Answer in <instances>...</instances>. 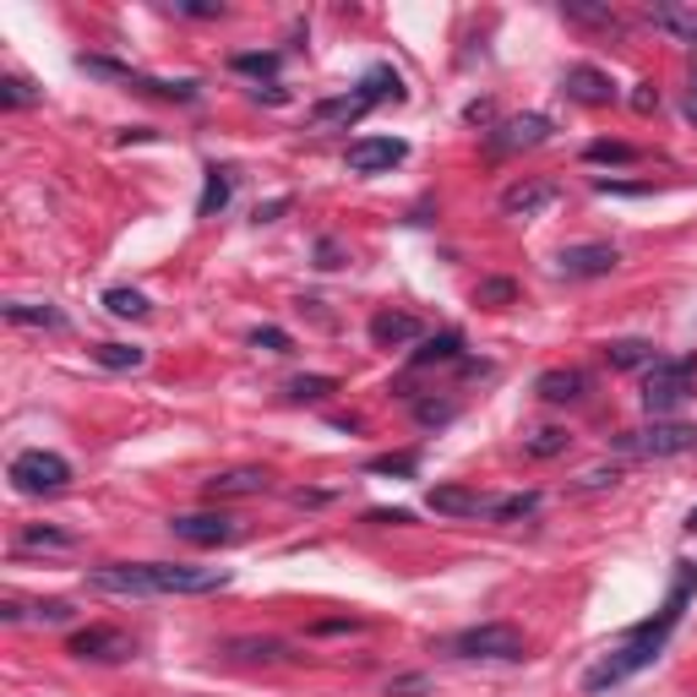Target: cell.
I'll return each instance as SVG.
<instances>
[{"label":"cell","mask_w":697,"mask_h":697,"mask_svg":"<svg viewBox=\"0 0 697 697\" xmlns=\"http://www.w3.org/2000/svg\"><path fill=\"white\" fill-rule=\"evenodd\" d=\"M550 202H556V186H550V180H518V186L502 191V213H507V218H534V213L550 207Z\"/></svg>","instance_id":"obj_16"},{"label":"cell","mask_w":697,"mask_h":697,"mask_svg":"<svg viewBox=\"0 0 697 697\" xmlns=\"http://www.w3.org/2000/svg\"><path fill=\"white\" fill-rule=\"evenodd\" d=\"M175 12L180 17H202V23L207 17H224V7H213V0H175Z\"/></svg>","instance_id":"obj_41"},{"label":"cell","mask_w":697,"mask_h":697,"mask_svg":"<svg viewBox=\"0 0 697 697\" xmlns=\"http://www.w3.org/2000/svg\"><path fill=\"white\" fill-rule=\"evenodd\" d=\"M550 115H512V121H502L491 137H485V153L491 159H507V153H523V148H540V142H550Z\"/></svg>","instance_id":"obj_7"},{"label":"cell","mask_w":697,"mask_h":697,"mask_svg":"<svg viewBox=\"0 0 697 697\" xmlns=\"http://www.w3.org/2000/svg\"><path fill=\"white\" fill-rule=\"evenodd\" d=\"M616 453H632V458H681V453H697V426L654 420L643 431H621L616 436Z\"/></svg>","instance_id":"obj_3"},{"label":"cell","mask_w":697,"mask_h":697,"mask_svg":"<svg viewBox=\"0 0 697 697\" xmlns=\"http://www.w3.org/2000/svg\"><path fill=\"white\" fill-rule=\"evenodd\" d=\"M583 159L588 164H637V148L632 142H588Z\"/></svg>","instance_id":"obj_31"},{"label":"cell","mask_w":697,"mask_h":697,"mask_svg":"<svg viewBox=\"0 0 697 697\" xmlns=\"http://www.w3.org/2000/svg\"><path fill=\"white\" fill-rule=\"evenodd\" d=\"M93 360H99L104 371H137V366L148 360V348H137V343H99Z\"/></svg>","instance_id":"obj_26"},{"label":"cell","mask_w":697,"mask_h":697,"mask_svg":"<svg viewBox=\"0 0 697 697\" xmlns=\"http://www.w3.org/2000/svg\"><path fill=\"white\" fill-rule=\"evenodd\" d=\"M654 104H659V93H654V83H637V93H632V110H637V115H648Z\"/></svg>","instance_id":"obj_44"},{"label":"cell","mask_w":697,"mask_h":697,"mask_svg":"<svg viewBox=\"0 0 697 697\" xmlns=\"http://www.w3.org/2000/svg\"><path fill=\"white\" fill-rule=\"evenodd\" d=\"M371 338H377L382 348L415 343V338H420V316H409V311H377V316H371Z\"/></svg>","instance_id":"obj_19"},{"label":"cell","mask_w":697,"mask_h":697,"mask_svg":"<svg viewBox=\"0 0 697 697\" xmlns=\"http://www.w3.org/2000/svg\"><path fill=\"white\" fill-rule=\"evenodd\" d=\"M289 502H294V507H327V502H332V491H294Z\"/></svg>","instance_id":"obj_47"},{"label":"cell","mask_w":697,"mask_h":697,"mask_svg":"<svg viewBox=\"0 0 697 697\" xmlns=\"http://www.w3.org/2000/svg\"><path fill=\"white\" fill-rule=\"evenodd\" d=\"M72 616H77L72 599H39V605H34V621H50V626H66Z\"/></svg>","instance_id":"obj_37"},{"label":"cell","mask_w":697,"mask_h":697,"mask_svg":"<svg viewBox=\"0 0 697 697\" xmlns=\"http://www.w3.org/2000/svg\"><path fill=\"white\" fill-rule=\"evenodd\" d=\"M605 360H610V371H637V366H654L659 355H654L648 338H616V343L605 348Z\"/></svg>","instance_id":"obj_22"},{"label":"cell","mask_w":697,"mask_h":697,"mask_svg":"<svg viewBox=\"0 0 697 697\" xmlns=\"http://www.w3.org/2000/svg\"><path fill=\"white\" fill-rule=\"evenodd\" d=\"M648 23L664 28V34H675L681 45H697V12L675 7V0H659V7H648Z\"/></svg>","instance_id":"obj_21"},{"label":"cell","mask_w":697,"mask_h":697,"mask_svg":"<svg viewBox=\"0 0 697 697\" xmlns=\"http://www.w3.org/2000/svg\"><path fill=\"white\" fill-rule=\"evenodd\" d=\"M447 654H458V659H523V654H529V643H523V632H518V626H507V621H485V626L458 632V637L447 643Z\"/></svg>","instance_id":"obj_6"},{"label":"cell","mask_w":697,"mask_h":697,"mask_svg":"<svg viewBox=\"0 0 697 697\" xmlns=\"http://www.w3.org/2000/svg\"><path fill=\"white\" fill-rule=\"evenodd\" d=\"M464 121H491V104H485V99H480V104H469V110H464Z\"/></svg>","instance_id":"obj_50"},{"label":"cell","mask_w":697,"mask_h":697,"mask_svg":"<svg viewBox=\"0 0 697 697\" xmlns=\"http://www.w3.org/2000/svg\"><path fill=\"white\" fill-rule=\"evenodd\" d=\"M377 99L366 93V88H355V93H343V99H321L316 110H311V121L316 126H338V121H360L366 110H371Z\"/></svg>","instance_id":"obj_20"},{"label":"cell","mask_w":697,"mask_h":697,"mask_svg":"<svg viewBox=\"0 0 697 697\" xmlns=\"http://www.w3.org/2000/svg\"><path fill=\"white\" fill-rule=\"evenodd\" d=\"M7 321L12 327H45V332H66V311L61 305H39V300H12L7 305Z\"/></svg>","instance_id":"obj_18"},{"label":"cell","mask_w":697,"mask_h":697,"mask_svg":"<svg viewBox=\"0 0 697 697\" xmlns=\"http://www.w3.org/2000/svg\"><path fill=\"white\" fill-rule=\"evenodd\" d=\"M229 654H235V659H283L289 648H283L278 637H235Z\"/></svg>","instance_id":"obj_30"},{"label":"cell","mask_w":697,"mask_h":697,"mask_svg":"<svg viewBox=\"0 0 697 697\" xmlns=\"http://www.w3.org/2000/svg\"><path fill=\"white\" fill-rule=\"evenodd\" d=\"M355 626H360V621H348V616H338V621H316L311 632H316V637H332V632H355Z\"/></svg>","instance_id":"obj_46"},{"label":"cell","mask_w":697,"mask_h":697,"mask_svg":"<svg viewBox=\"0 0 697 697\" xmlns=\"http://www.w3.org/2000/svg\"><path fill=\"white\" fill-rule=\"evenodd\" d=\"M229 66L245 72V77H273V72H278V55H235Z\"/></svg>","instance_id":"obj_38"},{"label":"cell","mask_w":697,"mask_h":697,"mask_svg":"<svg viewBox=\"0 0 697 697\" xmlns=\"http://www.w3.org/2000/svg\"><path fill=\"white\" fill-rule=\"evenodd\" d=\"M267 485H273L267 469H224V474L202 480V496L207 502H235V496H262Z\"/></svg>","instance_id":"obj_14"},{"label":"cell","mask_w":697,"mask_h":697,"mask_svg":"<svg viewBox=\"0 0 697 697\" xmlns=\"http://www.w3.org/2000/svg\"><path fill=\"white\" fill-rule=\"evenodd\" d=\"M12 485H17L23 496H55V491L72 485V464H66L61 453L28 447V453L12 458Z\"/></svg>","instance_id":"obj_5"},{"label":"cell","mask_w":697,"mask_h":697,"mask_svg":"<svg viewBox=\"0 0 697 697\" xmlns=\"http://www.w3.org/2000/svg\"><path fill=\"white\" fill-rule=\"evenodd\" d=\"M415 415H420V420H426V426H442V420H453V415H458V409H453V404H420V409H415Z\"/></svg>","instance_id":"obj_43"},{"label":"cell","mask_w":697,"mask_h":697,"mask_svg":"<svg viewBox=\"0 0 697 697\" xmlns=\"http://www.w3.org/2000/svg\"><path fill=\"white\" fill-rule=\"evenodd\" d=\"M316 267H343V251H338V240H316Z\"/></svg>","instance_id":"obj_42"},{"label":"cell","mask_w":697,"mask_h":697,"mask_svg":"<svg viewBox=\"0 0 697 697\" xmlns=\"http://www.w3.org/2000/svg\"><path fill=\"white\" fill-rule=\"evenodd\" d=\"M404 159H409V142H398V137H360L355 148H348V169L355 175H382V169H393Z\"/></svg>","instance_id":"obj_12"},{"label":"cell","mask_w":697,"mask_h":697,"mask_svg":"<svg viewBox=\"0 0 697 697\" xmlns=\"http://www.w3.org/2000/svg\"><path fill=\"white\" fill-rule=\"evenodd\" d=\"M88 583L99 594H126V599H148V594H213L229 583L224 567H191V561H110L93 567Z\"/></svg>","instance_id":"obj_2"},{"label":"cell","mask_w":697,"mask_h":697,"mask_svg":"<svg viewBox=\"0 0 697 697\" xmlns=\"http://www.w3.org/2000/svg\"><path fill=\"white\" fill-rule=\"evenodd\" d=\"M426 692H431V675H398L388 686V697H426Z\"/></svg>","instance_id":"obj_40"},{"label":"cell","mask_w":697,"mask_h":697,"mask_svg":"<svg viewBox=\"0 0 697 697\" xmlns=\"http://www.w3.org/2000/svg\"><path fill=\"white\" fill-rule=\"evenodd\" d=\"M229 191H235V175L213 164V169H207V186H202V202H197V218H213V213H224Z\"/></svg>","instance_id":"obj_23"},{"label":"cell","mask_w":697,"mask_h":697,"mask_svg":"<svg viewBox=\"0 0 697 697\" xmlns=\"http://www.w3.org/2000/svg\"><path fill=\"white\" fill-rule=\"evenodd\" d=\"M366 523H382V529H393V523H409V512H404V507H393V512H388V507H377V512H366Z\"/></svg>","instance_id":"obj_45"},{"label":"cell","mask_w":697,"mask_h":697,"mask_svg":"<svg viewBox=\"0 0 697 697\" xmlns=\"http://www.w3.org/2000/svg\"><path fill=\"white\" fill-rule=\"evenodd\" d=\"M169 534L186 540V545H235L245 529H240V518H229V512H191V518H175Z\"/></svg>","instance_id":"obj_9"},{"label":"cell","mask_w":697,"mask_h":697,"mask_svg":"<svg viewBox=\"0 0 697 697\" xmlns=\"http://www.w3.org/2000/svg\"><path fill=\"white\" fill-rule=\"evenodd\" d=\"M534 507H540V491H518V496H502L491 518H496V523H518V518H529Z\"/></svg>","instance_id":"obj_32"},{"label":"cell","mask_w":697,"mask_h":697,"mask_svg":"<svg viewBox=\"0 0 697 697\" xmlns=\"http://www.w3.org/2000/svg\"><path fill=\"white\" fill-rule=\"evenodd\" d=\"M464 355V332L458 327H447V332H436V338H426L415 355H409V371H431V366H453Z\"/></svg>","instance_id":"obj_17"},{"label":"cell","mask_w":697,"mask_h":697,"mask_svg":"<svg viewBox=\"0 0 697 697\" xmlns=\"http://www.w3.org/2000/svg\"><path fill=\"white\" fill-rule=\"evenodd\" d=\"M561 17L583 23V28H621V17L610 7H594V0H561Z\"/></svg>","instance_id":"obj_25"},{"label":"cell","mask_w":697,"mask_h":697,"mask_svg":"<svg viewBox=\"0 0 697 697\" xmlns=\"http://www.w3.org/2000/svg\"><path fill=\"white\" fill-rule=\"evenodd\" d=\"M692 382H697V360H654L648 366V382H643V409L659 420L670 409H681L692 398Z\"/></svg>","instance_id":"obj_4"},{"label":"cell","mask_w":697,"mask_h":697,"mask_svg":"<svg viewBox=\"0 0 697 697\" xmlns=\"http://www.w3.org/2000/svg\"><path fill=\"white\" fill-rule=\"evenodd\" d=\"M104 311L110 316H148V294L142 289H104Z\"/></svg>","instance_id":"obj_28"},{"label":"cell","mask_w":697,"mask_h":697,"mask_svg":"<svg viewBox=\"0 0 697 697\" xmlns=\"http://www.w3.org/2000/svg\"><path fill=\"white\" fill-rule=\"evenodd\" d=\"M686 529H692V534H697V507H692V512H686Z\"/></svg>","instance_id":"obj_51"},{"label":"cell","mask_w":697,"mask_h":697,"mask_svg":"<svg viewBox=\"0 0 697 697\" xmlns=\"http://www.w3.org/2000/svg\"><path fill=\"white\" fill-rule=\"evenodd\" d=\"M251 348H267V355H289L294 338H289L283 327H256V332H251Z\"/></svg>","instance_id":"obj_35"},{"label":"cell","mask_w":697,"mask_h":697,"mask_svg":"<svg viewBox=\"0 0 697 697\" xmlns=\"http://www.w3.org/2000/svg\"><path fill=\"white\" fill-rule=\"evenodd\" d=\"M278 213H289V197H273L267 207H256V224H273Z\"/></svg>","instance_id":"obj_48"},{"label":"cell","mask_w":697,"mask_h":697,"mask_svg":"<svg viewBox=\"0 0 697 697\" xmlns=\"http://www.w3.org/2000/svg\"><path fill=\"white\" fill-rule=\"evenodd\" d=\"M366 469L371 474H415L420 469V453H388V458H371Z\"/></svg>","instance_id":"obj_34"},{"label":"cell","mask_w":697,"mask_h":697,"mask_svg":"<svg viewBox=\"0 0 697 697\" xmlns=\"http://www.w3.org/2000/svg\"><path fill=\"white\" fill-rule=\"evenodd\" d=\"M616 262H621V251L610 240H583L556 256V273L561 278H605V273H616Z\"/></svg>","instance_id":"obj_8"},{"label":"cell","mask_w":697,"mask_h":697,"mask_svg":"<svg viewBox=\"0 0 697 697\" xmlns=\"http://www.w3.org/2000/svg\"><path fill=\"white\" fill-rule=\"evenodd\" d=\"M616 480H621V469H616V464H610V469H588V474L578 480V491H583V496H588V491H610Z\"/></svg>","instance_id":"obj_39"},{"label":"cell","mask_w":697,"mask_h":697,"mask_svg":"<svg viewBox=\"0 0 697 697\" xmlns=\"http://www.w3.org/2000/svg\"><path fill=\"white\" fill-rule=\"evenodd\" d=\"M692 594H697V561H675V578H670L664 605H659L648 621H637L632 632H621V643H616L599 664H588V670H583V692H610V686L632 681L637 670H648V664L659 659V648L670 643V632L681 626V616H686Z\"/></svg>","instance_id":"obj_1"},{"label":"cell","mask_w":697,"mask_h":697,"mask_svg":"<svg viewBox=\"0 0 697 697\" xmlns=\"http://www.w3.org/2000/svg\"><path fill=\"white\" fill-rule=\"evenodd\" d=\"M17 545H23V550H72L77 534H72V529H50V523H28V529L17 534Z\"/></svg>","instance_id":"obj_24"},{"label":"cell","mask_w":697,"mask_h":697,"mask_svg":"<svg viewBox=\"0 0 697 697\" xmlns=\"http://www.w3.org/2000/svg\"><path fill=\"white\" fill-rule=\"evenodd\" d=\"M561 93L578 99V104H610V99H616V83H610L599 66H567Z\"/></svg>","instance_id":"obj_15"},{"label":"cell","mask_w":697,"mask_h":697,"mask_svg":"<svg viewBox=\"0 0 697 697\" xmlns=\"http://www.w3.org/2000/svg\"><path fill=\"white\" fill-rule=\"evenodd\" d=\"M588 388H594V377L583 366H556V371H540V382H534V393L545 404H583Z\"/></svg>","instance_id":"obj_13"},{"label":"cell","mask_w":697,"mask_h":697,"mask_svg":"<svg viewBox=\"0 0 697 697\" xmlns=\"http://www.w3.org/2000/svg\"><path fill=\"white\" fill-rule=\"evenodd\" d=\"M426 507L442 512V518H491L496 512V502L480 496V491H469V485H431L426 491Z\"/></svg>","instance_id":"obj_11"},{"label":"cell","mask_w":697,"mask_h":697,"mask_svg":"<svg viewBox=\"0 0 697 697\" xmlns=\"http://www.w3.org/2000/svg\"><path fill=\"white\" fill-rule=\"evenodd\" d=\"M338 393V377H294L289 382V398L294 404H321V398H332Z\"/></svg>","instance_id":"obj_29"},{"label":"cell","mask_w":697,"mask_h":697,"mask_svg":"<svg viewBox=\"0 0 697 697\" xmlns=\"http://www.w3.org/2000/svg\"><path fill=\"white\" fill-rule=\"evenodd\" d=\"M681 110H686V121L697 126V77H692V88H686V99H681Z\"/></svg>","instance_id":"obj_49"},{"label":"cell","mask_w":697,"mask_h":697,"mask_svg":"<svg viewBox=\"0 0 697 697\" xmlns=\"http://www.w3.org/2000/svg\"><path fill=\"white\" fill-rule=\"evenodd\" d=\"M512 294H518V289H512V278H485V283L474 289V300H480V305H512Z\"/></svg>","instance_id":"obj_36"},{"label":"cell","mask_w":697,"mask_h":697,"mask_svg":"<svg viewBox=\"0 0 697 697\" xmlns=\"http://www.w3.org/2000/svg\"><path fill=\"white\" fill-rule=\"evenodd\" d=\"M45 93L28 83V77H7V83H0V104H7V110H28V104H39Z\"/></svg>","instance_id":"obj_33"},{"label":"cell","mask_w":697,"mask_h":697,"mask_svg":"<svg viewBox=\"0 0 697 697\" xmlns=\"http://www.w3.org/2000/svg\"><path fill=\"white\" fill-rule=\"evenodd\" d=\"M72 654L93 659V664H121V659L137 654V643L121 626H83V632H72Z\"/></svg>","instance_id":"obj_10"},{"label":"cell","mask_w":697,"mask_h":697,"mask_svg":"<svg viewBox=\"0 0 697 697\" xmlns=\"http://www.w3.org/2000/svg\"><path fill=\"white\" fill-rule=\"evenodd\" d=\"M567 447H572V436H567L561 426H540V431L523 436V453H529V458H561Z\"/></svg>","instance_id":"obj_27"}]
</instances>
